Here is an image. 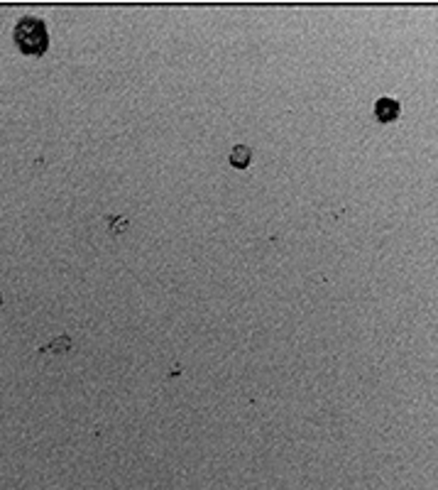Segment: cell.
Wrapping results in <instances>:
<instances>
[{"label":"cell","instance_id":"obj_1","mask_svg":"<svg viewBox=\"0 0 438 490\" xmlns=\"http://www.w3.org/2000/svg\"><path fill=\"white\" fill-rule=\"evenodd\" d=\"M13 42L22 54L42 56L49 49V32L44 20L37 15H22L13 27Z\"/></svg>","mask_w":438,"mask_h":490},{"label":"cell","instance_id":"obj_2","mask_svg":"<svg viewBox=\"0 0 438 490\" xmlns=\"http://www.w3.org/2000/svg\"><path fill=\"white\" fill-rule=\"evenodd\" d=\"M399 101L389 99V96H384V99H377V104H375V116H377V121L382 123H389V121H397L399 118Z\"/></svg>","mask_w":438,"mask_h":490},{"label":"cell","instance_id":"obj_3","mask_svg":"<svg viewBox=\"0 0 438 490\" xmlns=\"http://www.w3.org/2000/svg\"><path fill=\"white\" fill-rule=\"evenodd\" d=\"M228 159H230L233 167L245 169L248 164H250V159H253V147H250V145H233Z\"/></svg>","mask_w":438,"mask_h":490},{"label":"cell","instance_id":"obj_4","mask_svg":"<svg viewBox=\"0 0 438 490\" xmlns=\"http://www.w3.org/2000/svg\"><path fill=\"white\" fill-rule=\"evenodd\" d=\"M69 349H71V339H69V336H56V339L49 346H42V349H39V353H66Z\"/></svg>","mask_w":438,"mask_h":490},{"label":"cell","instance_id":"obj_5","mask_svg":"<svg viewBox=\"0 0 438 490\" xmlns=\"http://www.w3.org/2000/svg\"><path fill=\"white\" fill-rule=\"evenodd\" d=\"M108 221H111V233H113V236H118V233L128 228V221L121 219V216H108Z\"/></svg>","mask_w":438,"mask_h":490},{"label":"cell","instance_id":"obj_6","mask_svg":"<svg viewBox=\"0 0 438 490\" xmlns=\"http://www.w3.org/2000/svg\"><path fill=\"white\" fill-rule=\"evenodd\" d=\"M0 306H3V294H0Z\"/></svg>","mask_w":438,"mask_h":490}]
</instances>
